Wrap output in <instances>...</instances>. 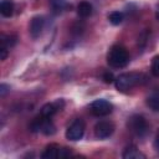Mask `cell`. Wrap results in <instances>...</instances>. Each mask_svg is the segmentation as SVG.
Wrapping results in <instances>:
<instances>
[{"label":"cell","instance_id":"cell-19","mask_svg":"<svg viewBox=\"0 0 159 159\" xmlns=\"http://www.w3.org/2000/svg\"><path fill=\"white\" fill-rule=\"evenodd\" d=\"M7 53H9V50L0 46V60H1V61H4V60L7 57Z\"/></svg>","mask_w":159,"mask_h":159},{"label":"cell","instance_id":"cell-5","mask_svg":"<svg viewBox=\"0 0 159 159\" xmlns=\"http://www.w3.org/2000/svg\"><path fill=\"white\" fill-rule=\"evenodd\" d=\"M84 129H86L84 122L81 118H77L67 128V130H66V138L68 140H72V142L80 140L83 137V134H84Z\"/></svg>","mask_w":159,"mask_h":159},{"label":"cell","instance_id":"cell-12","mask_svg":"<svg viewBox=\"0 0 159 159\" xmlns=\"http://www.w3.org/2000/svg\"><path fill=\"white\" fill-rule=\"evenodd\" d=\"M0 12L5 17H10L14 14V2L11 0H2L0 4Z\"/></svg>","mask_w":159,"mask_h":159},{"label":"cell","instance_id":"cell-11","mask_svg":"<svg viewBox=\"0 0 159 159\" xmlns=\"http://www.w3.org/2000/svg\"><path fill=\"white\" fill-rule=\"evenodd\" d=\"M77 14L80 17H88L92 14V5L88 1H81L77 6Z\"/></svg>","mask_w":159,"mask_h":159},{"label":"cell","instance_id":"cell-22","mask_svg":"<svg viewBox=\"0 0 159 159\" xmlns=\"http://www.w3.org/2000/svg\"><path fill=\"white\" fill-rule=\"evenodd\" d=\"M157 17H158V19H159V12H158V14H157Z\"/></svg>","mask_w":159,"mask_h":159},{"label":"cell","instance_id":"cell-17","mask_svg":"<svg viewBox=\"0 0 159 159\" xmlns=\"http://www.w3.org/2000/svg\"><path fill=\"white\" fill-rule=\"evenodd\" d=\"M152 75L155 77H159V55L154 56L152 60V66H150Z\"/></svg>","mask_w":159,"mask_h":159},{"label":"cell","instance_id":"cell-21","mask_svg":"<svg viewBox=\"0 0 159 159\" xmlns=\"http://www.w3.org/2000/svg\"><path fill=\"white\" fill-rule=\"evenodd\" d=\"M154 147H155V149L159 152V130H158V133H157V135H155V140H154Z\"/></svg>","mask_w":159,"mask_h":159},{"label":"cell","instance_id":"cell-15","mask_svg":"<svg viewBox=\"0 0 159 159\" xmlns=\"http://www.w3.org/2000/svg\"><path fill=\"white\" fill-rule=\"evenodd\" d=\"M16 41H17V37L15 35H1V47L10 50L11 47L15 46Z\"/></svg>","mask_w":159,"mask_h":159},{"label":"cell","instance_id":"cell-8","mask_svg":"<svg viewBox=\"0 0 159 159\" xmlns=\"http://www.w3.org/2000/svg\"><path fill=\"white\" fill-rule=\"evenodd\" d=\"M43 27H45V19L42 16L32 17L31 24H30V35H31V37L32 39H37L42 34Z\"/></svg>","mask_w":159,"mask_h":159},{"label":"cell","instance_id":"cell-13","mask_svg":"<svg viewBox=\"0 0 159 159\" xmlns=\"http://www.w3.org/2000/svg\"><path fill=\"white\" fill-rule=\"evenodd\" d=\"M147 104L149 106L150 109L159 112V89L154 91L148 98H147Z\"/></svg>","mask_w":159,"mask_h":159},{"label":"cell","instance_id":"cell-2","mask_svg":"<svg viewBox=\"0 0 159 159\" xmlns=\"http://www.w3.org/2000/svg\"><path fill=\"white\" fill-rule=\"evenodd\" d=\"M142 75L137 73V72H127V73H122L119 75L114 82H116V88L119 92H127L129 89H132L133 87H135L139 82H140Z\"/></svg>","mask_w":159,"mask_h":159},{"label":"cell","instance_id":"cell-20","mask_svg":"<svg viewBox=\"0 0 159 159\" xmlns=\"http://www.w3.org/2000/svg\"><path fill=\"white\" fill-rule=\"evenodd\" d=\"M10 89V87L7 86V84H5V83H1L0 84V96H5L6 94V92Z\"/></svg>","mask_w":159,"mask_h":159},{"label":"cell","instance_id":"cell-4","mask_svg":"<svg viewBox=\"0 0 159 159\" xmlns=\"http://www.w3.org/2000/svg\"><path fill=\"white\" fill-rule=\"evenodd\" d=\"M71 150L68 148H61L57 144H50L46 147L43 153L41 154V158L43 159H57V158H70Z\"/></svg>","mask_w":159,"mask_h":159},{"label":"cell","instance_id":"cell-14","mask_svg":"<svg viewBox=\"0 0 159 159\" xmlns=\"http://www.w3.org/2000/svg\"><path fill=\"white\" fill-rule=\"evenodd\" d=\"M50 4H51V9L55 14H60L68 7V4L66 0H50Z\"/></svg>","mask_w":159,"mask_h":159},{"label":"cell","instance_id":"cell-1","mask_svg":"<svg viewBox=\"0 0 159 159\" xmlns=\"http://www.w3.org/2000/svg\"><path fill=\"white\" fill-rule=\"evenodd\" d=\"M107 62L111 67L113 68H122V67H125L129 62V55H128V51L123 47V46H119V45H116L113 46L108 55H107Z\"/></svg>","mask_w":159,"mask_h":159},{"label":"cell","instance_id":"cell-9","mask_svg":"<svg viewBox=\"0 0 159 159\" xmlns=\"http://www.w3.org/2000/svg\"><path fill=\"white\" fill-rule=\"evenodd\" d=\"M60 102L61 101H57L55 103H47V104H45L41 108V113L40 114L43 116V117H46V118H51L55 113H57L58 111H61V108H62L63 104L60 106Z\"/></svg>","mask_w":159,"mask_h":159},{"label":"cell","instance_id":"cell-7","mask_svg":"<svg viewBox=\"0 0 159 159\" xmlns=\"http://www.w3.org/2000/svg\"><path fill=\"white\" fill-rule=\"evenodd\" d=\"M114 132V124L109 120H99L94 125V135L98 139H107Z\"/></svg>","mask_w":159,"mask_h":159},{"label":"cell","instance_id":"cell-6","mask_svg":"<svg viewBox=\"0 0 159 159\" xmlns=\"http://www.w3.org/2000/svg\"><path fill=\"white\" fill-rule=\"evenodd\" d=\"M113 106L106 99H96L91 103V113L96 117H104L112 112Z\"/></svg>","mask_w":159,"mask_h":159},{"label":"cell","instance_id":"cell-18","mask_svg":"<svg viewBox=\"0 0 159 159\" xmlns=\"http://www.w3.org/2000/svg\"><path fill=\"white\" fill-rule=\"evenodd\" d=\"M103 81L106 83H112L114 81V77H113V73L112 72H104L103 73Z\"/></svg>","mask_w":159,"mask_h":159},{"label":"cell","instance_id":"cell-16","mask_svg":"<svg viewBox=\"0 0 159 159\" xmlns=\"http://www.w3.org/2000/svg\"><path fill=\"white\" fill-rule=\"evenodd\" d=\"M109 21H111V24H113V25H119V24L123 21V14L119 12V11H113V12H111V15H109Z\"/></svg>","mask_w":159,"mask_h":159},{"label":"cell","instance_id":"cell-3","mask_svg":"<svg viewBox=\"0 0 159 159\" xmlns=\"http://www.w3.org/2000/svg\"><path fill=\"white\" fill-rule=\"evenodd\" d=\"M128 128L134 135L143 137L148 132V123H147V120H145V118L143 116L134 114L128 120Z\"/></svg>","mask_w":159,"mask_h":159},{"label":"cell","instance_id":"cell-10","mask_svg":"<svg viewBox=\"0 0 159 159\" xmlns=\"http://www.w3.org/2000/svg\"><path fill=\"white\" fill-rule=\"evenodd\" d=\"M122 157H123L124 159H145V155H144L142 152H139L134 145L127 147V148L124 149Z\"/></svg>","mask_w":159,"mask_h":159}]
</instances>
